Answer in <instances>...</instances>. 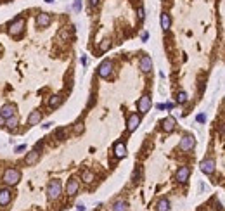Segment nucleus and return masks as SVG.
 Returning <instances> with one entry per match:
<instances>
[{"label": "nucleus", "mask_w": 225, "mask_h": 211, "mask_svg": "<svg viewBox=\"0 0 225 211\" xmlns=\"http://www.w3.org/2000/svg\"><path fill=\"white\" fill-rule=\"evenodd\" d=\"M2 180H4V184H5L7 187H14V185H17L19 180H21V171H19L17 168H7L5 171H4Z\"/></svg>", "instance_id": "f257e3e1"}, {"label": "nucleus", "mask_w": 225, "mask_h": 211, "mask_svg": "<svg viewBox=\"0 0 225 211\" xmlns=\"http://www.w3.org/2000/svg\"><path fill=\"white\" fill-rule=\"evenodd\" d=\"M61 194H62V184H61V180H57V178L50 180L47 185V197L50 201H55L61 197Z\"/></svg>", "instance_id": "f03ea898"}, {"label": "nucleus", "mask_w": 225, "mask_h": 211, "mask_svg": "<svg viewBox=\"0 0 225 211\" xmlns=\"http://www.w3.org/2000/svg\"><path fill=\"white\" fill-rule=\"evenodd\" d=\"M23 31H24V19H23V17H16V19L11 21L9 26H7V33H9L11 37H19Z\"/></svg>", "instance_id": "7ed1b4c3"}, {"label": "nucleus", "mask_w": 225, "mask_h": 211, "mask_svg": "<svg viewBox=\"0 0 225 211\" xmlns=\"http://www.w3.org/2000/svg\"><path fill=\"white\" fill-rule=\"evenodd\" d=\"M194 146H196V139H194V135H184L182 139H180V142H178V149L184 151V152L192 151Z\"/></svg>", "instance_id": "20e7f679"}, {"label": "nucleus", "mask_w": 225, "mask_h": 211, "mask_svg": "<svg viewBox=\"0 0 225 211\" xmlns=\"http://www.w3.org/2000/svg\"><path fill=\"white\" fill-rule=\"evenodd\" d=\"M97 75L101 78H109L112 75V61H109V59L102 61L99 64V68H97Z\"/></svg>", "instance_id": "39448f33"}, {"label": "nucleus", "mask_w": 225, "mask_h": 211, "mask_svg": "<svg viewBox=\"0 0 225 211\" xmlns=\"http://www.w3.org/2000/svg\"><path fill=\"white\" fill-rule=\"evenodd\" d=\"M151 107H152V100H151V95H142V97L137 100V109H139V113L140 114H145V113H149Z\"/></svg>", "instance_id": "423d86ee"}, {"label": "nucleus", "mask_w": 225, "mask_h": 211, "mask_svg": "<svg viewBox=\"0 0 225 211\" xmlns=\"http://www.w3.org/2000/svg\"><path fill=\"white\" fill-rule=\"evenodd\" d=\"M199 168H201V171H203L204 175H213L215 173V168H216V163H215L213 157H206V159L201 161Z\"/></svg>", "instance_id": "0eeeda50"}, {"label": "nucleus", "mask_w": 225, "mask_h": 211, "mask_svg": "<svg viewBox=\"0 0 225 211\" xmlns=\"http://www.w3.org/2000/svg\"><path fill=\"white\" fill-rule=\"evenodd\" d=\"M16 113H17V106L16 104H4L2 106V109H0V116L4 119H9V118H12V116H16Z\"/></svg>", "instance_id": "6e6552de"}, {"label": "nucleus", "mask_w": 225, "mask_h": 211, "mask_svg": "<svg viewBox=\"0 0 225 211\" xmlns=\"http://www.w3.org/2000/svg\"><path fill=\"white\" fill-rule=\"evenodd\" d=\"M191 177V168L189 166H180L177 170V173H175V180H177L178 184H185Z\"/></svg>", "instance_id": "1a4fd4ad"}, {"label": "nucleus", "mask_w": 225, "mask_h": 211, "mask_svg": "<svg viewBox=\"0 0 225 211\" xmlns=\"http://www.w3.org/2000/svg\"><path fill=\"white\" fill-rule=\"evenodd\" d=\"M11 201H12V190L9 189V187L0 189V206L5 208V206L11 204Z\"/></svg>", "instance_id": "9d476101"}, {"label": "nucleus", "mask_w": 225, "mask_h": 211, "mask_svg": "<svg viewBox=\"0 0 225 211\" xmlns=\"http://www.w3.org/2000/svg\"><path fill=\"white\" fill-rule=\"evenodd\" d=\"M78 189H80V182H78L75 177H71V178L68 180V184H66V194L70 195V197H73V195H76Z\"/></svg>", "instance_id": "9b49d317"}, {"label": "nucleus", "mask_w": 225, "mask_h": 211, "mask_svg": "<svg viewBox=\"0 0 225 211\" xmlns=\"http://www.w3.org/2000/svg\"><path fill=\"white\" fill-rule=\"evenodd\" d=\"M139 125H140V114H137V113L130 114L128 121H127V130L132 133V132H135L137 128H139Z\"/></svg>", "instance_id": "f8f14e48"}, {"label": "nucleus", "mask_w": 225, "mask_h": 211, "mask_svg": "<svg viewBox=\"0 0 225 211\" xmlns=\"http://www.w3.org/2000/svg\"><path fill=\"white\" fill-rule=\"evenodd\" d=\"M175 126H177V121H175L173 116H168V118H165L161 121V128H163L165 133H172V132L175 130Z\"/></svg>", "instance_id": "ddd939ff"}, {"label": "nucleus", "mask_w": 225, "mask_h": 211, "mask_svg": "<svg viewBox=\"0 0 225 211\" xmlns=\"http://www.w3.org/2000/svg\"><path fill=\"white\" fill-rule=\"evenodd\" d=\"M35 23H37L38 28H47L50 23H52V16L50 14H47V12H40L37 16V19H35Z\"/></svg>", "instance_id": "4468645a"}, {"label": "nucleus", "mask_w": 225, "mask_h": 211, "mask_svg": "<svg viewBox=\"0 0 225 211\" xmlns=\"http://www.w3.org/2000/svg\"><path fill=\"white\" fill-rule=\"evenodd\" d=\"M139 69L142 71V73H151V69H152V59H151L149 55H142V57H140Z\"/></svg>", "instance_id": "2eb2a0df"}, {"label": "nucleus", "mask_w": 225, "mask_h": 211, "mask_svg": "<svg viewBox=\"0 0 225 211\" xmlns=\"http://www.w3.org/2000/svg\"><path fill=\"white\" fill-rule=\"evenodd\" d=\"M42 118H43L42 111H38V109L31 111V113H30V116H28V119H26L28 126H35V125H38L40 121H42Z\"/></svg>", "instance_id": "dca6fc26"}, {"label": "nucleus", "mask_w": 225, "mask_h": 211, "mask_svg": "<svg viewBox=\"0 0 225 211\" xmlns=\"http://www.w3.org/2000/svg\"><path fill=\"white\" fill-rule=\"evenodd\" d=\"M112 152H114V156L118 157V159H123V157H127V154H128L127 146H125L123 142H116L114 147H112Z\"/></svg>", "instance_id": "f3484780"}, {"label": "nucleus", "mask_w": 225, "mask_h": 211, "mask_svg": "<svg viewBox=\"0 0 225 211\" xmlns=\"http://www.w3.org/2000/svg\"><path fill=\"white\" fill-rule=\"evenodd\" d=\"M38 159H40V151H37V149H33L31 152H28L26 157H24V164L26 166H33V164H37Z\"/></svg>", "instance_id": "a211bd4d"}, {"label": "nucleus", "mask_w": 225, "mask_h": 211, "mask_svg": "<svg viewBox=\"0 0 225 211\" xmlns=\"http://www.w3.org/2000/svg\"><path fill=\"white\" fill-rule=\"evenodd\" d=\"M61 104H62V97H61L59 93H55V95H52V97H48V100H47L48 109H57Z\"/></svg>", "instance_id": "6ab92c4d"}, {"label": "nucleus", "mask_w": 225, "mask_h": 211, "mask_svg": "<svg viewBox=\"0 0 225 211\" xmlns=\"http://www.w3.org/2000/svg\"><path fill=\"white\" fill-rule=\"evenodd\" d=\"M161 21V28H163V31H168L170 30V24H172V17H170V14H166V12H163L159 17Z\"/></svg>", "instance_id": "aec40b11"}, {"label": "nucleus", "mask_w": 225, "mask_h": 211, "mask_svg": "<svg viewBox=\"0 0 225 211\" xmlns=\"http://www.w3.org/2000/svg\"><path fill=\"white\" fill-rule=\"evenodd\" d=\"M170 208H172V204H170V201L166 197H163V199H159L156 202V211H170Z\"/></svg>", "instance_id": "412c9836"}, {"label": "nucleus", "mask_w": 225, "mask_h": 211, "mask_svg": "<svg viewBox=\"0 0 225 211\" xmlns=\"http://www.w3.org/2000/svg\"><path fill=\"white\" fill-rule=\"evenodd\" d=\"M4 126H7L11 132H16L17 126H19V119H17V116H12V118L5 119V125H4Z\"/></svg>", "instance_id": "4be33fe9"}, {"label": "nucleus", "mask_w": 225, "mask_h": 211, "mask_svg": "<svg viewBox=\"0 0 225 211\" xmlns=\"http://www.w3.org/2000/svg\"><path fill=\"white\" fill-rule=\"evenodd\" d=\"M112 211H128V202L123 199H118L112 204Z\"/></svg>", "instance_id": "5701e85b"}, {"label": "nucleus", "mask_w": 225, "mask_h": 211, "mask_svg": "<svg viewBox=\"0 0 225 211\" xmlns=\"http://www.w3.org/2000/svg\"><path fill=\"white\" fill-rule=\"evenodd\" d=\"M81 180H83L85 184H92V182L95 180V175L92 173L90 170H83V171H81Z\"/></svg>", "instance_id": "b1692460"}, {"label": "nucleus", "mask_w": 225, "mask_h": 211, "mask_svg": "<svg viewBox=\"0 0 225 211\" xmlns=\"http://www.w3.org/2000/svg\"><path fill=\"white\" fill-rule=\"evenodd\" d=\"M189 100V95L187 92H184V90H180V92L177 93V104H187Z\"/></svg>", "instance_id": "393cba45"}, {"label": "nucleus", "mask_w": 225, "mask_h": 211, "mask_svg": "<svg viewBox=\"0 0 225 211\" xmlns=\"http://www.w3.org/2000/svg\"><path fill=\"white\" fill-rule=\"evenodd\" d=\"M109 47H111V42H109V40H102L101 45H99V50H101V52H106Z\"/></svg>", "instance_id": "a878e982"}, {"label": "nucleus", "mask_w": 225, "mask_h": 211, "mask_svg": "<svg viewBox=\"0 0 225 211\" xmlns=\"http://www.w3.org/2000/svg\"><path fill=\"white\" fill-rule=\"evenodd\" d=\"M59 38H61V40H68V38H70V31H68V28H62V30L59 31Z\"/></svg>", "instance_id": "bb28decb"}, {"label": "nucleus", "mask_w": 225, "mask_h": 211, "mask_svg": "<svg viewBox=\"0 0 225 211\" xmlns=\"http://www.w3.org/2000/svg\"><path fill=\"white\" fill-rule=\"evenodd\" d=\"M83 130H85V128H83V123H76V125H75V128H73V132H75L76 135L83 133Z\"/></svg>", "instance_id": "cd10ccee"}, {"label": "nucleus", "mask_w": 225, "mask_h": 211, "mask_svg": "<svg viewBox=\"0 0 225 211\" xmlns=\"http://www.w3.org/2000/svg\"><path fill=\"white\" fill-rule=\"evenodd\" d=\"M137 17H139V21H144V17H145L144 7H139V9H137Z\"/></svg>", "instance_id": "c85d7f7f"}, {"label": "nucleus", "mask_w": 225, "mask_h": 211, "mask_svg": "<svg viewBox=\"0 0 225 211\" xmlns=\"http://www.w3.org/2000/svg\"><path fill=\"white\" fill-rule=\"evenodd\" d=\"M73 11L75 12L81 11V0H75V2H73Z\"/></svg>", "instance_id": "c756f323"}, {"label": "nucleus", "mask_w": 225, "mask_h": 211, "mask_svg": "<svg viewBox=\"0 0 225 211\" xmlns=\"http://www.w3.org/2000/svg\"><path fill=\"white\" fill-rule=\"evenodd\" d=\"M23 151H26V146H24V144H21V146H16V147H14V152H17V154H21Z\"/></svg>", "instance_id": "7c9ffc66"}, {"label": "nucleus", "mask_w": 225, "mask_h": 211, "mask_svg": "<svg viewBox=\"0 0 225 211\" xmlns=\"http://www.w3.org/2000/svg\"><path fill=\"white\" fill-rule=\"evenodd\" d=\"M196 121H198V123H204V121H206V114H198V116H196Z\"/></svg>", "instance_id": "2f4dec72"}, {"label": "nucleus", "mask_w": 225, "mask_h": 211, "mask_svg": "<svg viewBox=\"0 0 225 211\" xmlns=\"http://www.w3.org/2000/svg\"><path fill=\"white\" fill-rule=\"evenodd\" d=\"M64 128H57V130H55V137H57V139H62V137H64Z\"/></svg>", "instance_id": "473e14b6"}, {"label": "nucleus", "mask_w": 225, "mask_h": 211, "mask_svg": "<svg viewBox=\"0 0 225 211\" xmlns=\"http://www.w3.org/2000/svg\"><path fill=\"white\" fill-rule=\"evenodd\" d=\"M140 38H142V42H147V40H149V33H147V31H142Z\"/></svg>", "instance_id": "72a5a7b5"}, {"label": "nucleus", "mask_w": 225, "mask_h": 211, "mask_svg": "<svg viewBox=\"0 0 225 211\" xmlns=\"http://www.w3.org/2000/svg\"><path fill=\"white\" fill-rule=\"evenodd\" d=\"M99 2H101V0H88L90 7H97V5H99Z\"/></svg>", "instance_id": "f704fd0d"}, {"label": "nucleus", "mask_w": 225, "mask_h": 211, "mask_svg": "<svg viewBox=\"0 0 225 211\" xmlns=\"http://www.w3.org/2000/svg\"><path fill=\"white\" fill-rule=\"evenodd\" d=\"M139 173H140V170H139V168H137V170H135V171H134V177H132V178H134L135 182H137V178H139Z\"/></svg>", "instance_id": "c9c22d12"}, {"label": "nucleus", "mask_w": 225, "mask_h": 211, "mask_svg": "<svg viewBox=\"0 0 225 211\" xmlns=\"http://www.w3.org/2000/svg\"><path fill=\"white\" fill-rule=\"evenodd\" d=\"M52 121H48V123H45V125H42V126H43V130H48V128H50V126H52Z\"/></svg>", "instance_id": "e433bc0d"}, {"label": "nucleus", "mask_w": 225, "mask_h": 211, "mask_svg": "<svg viewBox=\"0 0 225 211\" xmlns=\"http://www.w3.org/2000/svg\"><path fill=\"white\" fill-rule=\"evenodd\" d=\"M76 211H85V206H83V204H78V206H76Z\"/></svg>", "instance_id": "4c0bfd02"}, {"label": "nucleus", "mask_w": 225, "mask_h": 211, "mask_svg": "<svg viewBox=\"0 0 225 211\" xmlns=\"http://www.w3.org/2000/svg\"><path fill=\"white\" fill-rule=\"evenodd\" d=\"M165 109H173V104L172 102H166L165 104Z\"/></svg>", "instance_id": "58836bf2"}, {"label": "nucleus", "mask_w": 225, "mask_h": 211, "mask_svg": "<svg viewBox=\"0 0 225 211\" xmlns=\"http://www.w3.org/2000/svg\"><path fill=\"white\" fill-rule=\"evenodd\" d=\"M156 107L159 109V111H163V109H165V104H158V106H156Z\"/></svg>", "instance_id": "ea45409f"}, {"label": "nucleus", "mask_w": 225, "mask_h": 211, "mask_svg": "<svg viewBox=\"0 0 225 211\" xmlns=\"http://www.w3.org/2000/svg\"><path fill=\"white\" fill-rule=\"evenodd\" d=\"M4 125H5V119H4L2 116H0V126H4Z\"/></svg>", "instance_id": "a19ab883"}, {"label": "nucleus", "mask_w": 225, "mask_h": 211, "mask_svg": "<svg viewBox=\"0 0 225 211\" xmlns=\"http://www.w3.org/2000/svg\"><path fill=\"white\" fill-rule=\"evenodd\" d=\"M45 2H48V4H52V2H54V0H45Z\"/></svg>", "instance_id": "79ce46f5"}]
</instances>
